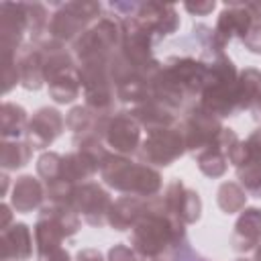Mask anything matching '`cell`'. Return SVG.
<instances>
[{
  "mask_svg": "<svg viewBox=\"0 0 261 261\" xmlns=\"http://www.w3.org/2000/svg\"><path fill=\"white\" fill-rule=\"evenodd\" d=\"M0 214H2V222H0V230H4V228H8V222H10V218H12V212H10V206L4 202V204H0Z\"/></svg>",
  "mask_w": 261,
  "mask_h": 261,
  "instance_id": "cell-34",
  "label": "cell"
},
{
  "mask_svg": "<svg viewBox=\"0 0 261 261\" xmlns=\"http://www.w3.org/2000/svg\"><path fill=\"white\" fill-rule=\"evenodd\" d=\"M259 92H261V71L255 67L243 69L239 73V108L241 110L251 108Z\"/></svg>",
  "mask_w": 261,
  "mask_h": 261,
  "instance_id": "cell-25",
  "label": "cell"
},
{
  "mask_svg": "<svg viewBox=\"0 0 261 261\" xmlns=\"http://www.w3.org/2000/svg\"><path fill=\"white\" fill-rule=\"evenodd\" d=\"M249 110H251V114H253L255 120H261V92H259V96L255 98V102H253V106Z\"/></svg>",
  "mask_w": 261,
  "mask_h": 261,
  "instance_id": "cell-35",
  "label": "cell"
},
{
  "mask_svg": "<svg viewBox=\"0 0 261 261\" xmlns=\"http://www.w3.org/2000/svg\"><path fill=\"white\" fill-rule=\"evenodd\" d=\"M39 216L51 220L65 237L75 234V232L80 230V226H82L80 214H77L71 206H67V204H53V202H51L49 206H43V208H41Z\"/></svg>",
  "mask_w": 261,
  "mask_h": 261,
  "instance_id": "cell-23",
  "label": "cell"
},
{
  "mask_svg": "<svg viewBox=\"0 0 261 261\" xmlns=\"http://www.w3.org/2000/svg\"><path fill=\"white\" fill-rule=\"evenodd\" d=\"M75 261H104L102 253L98 249H82L75 257Z\"/></svg>",
  "mask_w": 261,
  "mask_h": 261,
  "instance_id": "cell-33",
  "label": "cell"
},
{
  "mask_svg": "<svg viewBox=\"0 0 261 261\" xmlns=\"http://www.w3.org/2000/svg\"><path fill=\"white\" fill-rule=\"evenodd\" d=\"M208 63L196 57H169L153 77V96L179 110L188 100L200 98Z\"/></svg>",
  "mask_w": 261,
  "mask_h": 261,
  "instance_id": "cell-2",
  "label": "cell"
},
{
  "mask_svg": "<svg viewBox=\"0 0 261 261\" xmlns=\"http://www.w3.org/2000/svg\"><path fill=\"white\" fill-rule=\"evenodd\" d=\"M130 114L147 130L175 126V122H177V110L171 108V106H167L165 102H161L157 98H149L147 102H143L139 106H133L130 108Z\"/></svg>",
  "mask_w": 261,
  "mask_h": 261,
  "instance_id": "cell-18",
  "label": "cell"
},
{
  "mask_svg": "<svg viewBox=\"0 0 261 261\" xmlns=\"http://www.w3.org/2000/svg\"><path fill=\"white\" fill-rule=\"evenodd\" d=\"M102 6L98 2H67L59 4V10L51 14L47 33L41 39H51L55 43H75L92 20H98ZM39 41V39H37ZM35 43V41H33Z\"/></svg>",
  "mask_w": 261,
  "mask_h": 261,
  "instance_id": "cell-5",
  "label": "cell"
},
{
  "mask_svg": "<svg viewBox=\"0 0 261 261\" xmlns=\"http://www.w3.org/2000/svg\"><path fill=\"white\" fill-rule=\"evenodd\" d=\"M253 261H261V243H259L257 249H255V257H253Z\"/></svg>",
  "mask_w": 261,
  "mask_h": 261,
  "instance_id": "cell-37",
  "label": "cell"
},
{
  "mask_svg": "<svg viewBox=\"0 0 261 261\" xmlns=\"http://www.w3.org/2000/svg\"><path fill=\"white\" fill-rule=\"evenodd\" d=\"M122 43V29L118 18H98L92 27H88L82 37L73 43V55L82 63L88 61H108L110 55Z\"/></svg>",
  "mask_w": 261,
  "mask_h": 261,
  "instance_id": "cell-6",
  "label": "cell"
},
{
  "mask_svg": "<svg viewBox=\"0 0 261 261\" xmlns=\"http://www.w3.org/2000/svg\"><path fill=\"white\" fill-rule=\"evenodd\" d=\"M33 147L27 141L18 139H2L0 143V165L4 171L20 169L31 161Z\"/></svg>",
  "mask_w": 261,
  "mask_h": 261,
  "instance_id": "cell-22",
  "label": "cell"
},
{
  "mask_svg": "<svg viewBox=\"0 0 261 261\" xmlns=\"http://www.w3.org/2000/svg\"><path fill=\"white\" fill-rule=\"evenodd\" d=\"M200 106L210 114L224 118L241 112L239 108V71L230 57L216 55L208 63L204 88L200 94Z\"/></svg>",
  "mask_w": 261,
  "mask_h": 261,
  "instance_id": "cell-3",
  "label": "cell"
},
{
  "mask_svg": "<svg viewBox=\"0 0 261 261\" xmlns=\"http://www.w3.org/2000/svg\"><path fill=\"white\" fill-rule=\"evenodd\" d=\"M216 202H218V206H220V210L224 214H234V212H241L245 208L247 192L237 181H224L218 188Z\"/></svg>",
  "mask_w": 261,
  "mask_h": 261,
  "instance_id": "cell-26",
  "label": "cell"
},
{
  "mask_svg": "<svg viewBox=\"0 0 261 261\" xmlns=\"http://www.w3.org/2000/svg\"><path fill=\"white\" fill-rule=\"evenodd\" d=\"M80 75L77 69L61 73L57 77H53L51 82H47L49 88V96L57 102V104H69L80 96Z\"/></svg>",
  "mask_w": 261,
  "mask_h": 261,
  "instance_id": "cell-24",
  "label": "cell"
},
{
  "mask_svg": "<svg viewBox=\"0 0 261 261\" xmlns=\"http://www.w3.org/2000/svg\"><path fill=\"white\" fill-rule=\"evenodd\" d=\"M234 261H249V259H243V257H239V259H234Z\"/></svg>",
  "mask_w": 261,
  "mask_h": 261,
  "instance_id": "cell-38",
  "label": "cell"
},
{
  "mask_svg": "<svg viewBox=\"0 0 261 261\" xmlns=\"http://www.w3.org/2000/svg\"><path fill=\"white\" fill-rule=\"evenodd\" d=\"M257 6H259V12H261V2H257Z\"/></svg>",
  "mask_w": 261,
  "mask_h": 261,
  "instance_id": "cell-39",
  "label": "cell"
},
{
  "mask_svg": "<svg viewBox=\"0 0 261 261\" xmlns=\"http://www.w3.org/2000/svg\"><path fill=\"white\" fill-rule=\"evenodd\" d=\"M102 141L110 153H116L122 157L133 155L141 147V124L135 120L130 110L114 112L106 122Z\"/></svg>",
  "mask_w": 261,
  "mask_h": 261,
  "instance_id": "cell-10",
  "label": "cell"
},
{
  "mask_svg": "<svg viewBox=\"0 0 261 261\" xmlns=\"http://www.w3.org/2000/svg\"><path fill=\"white\" fill-rule=\"evenodd\" d=\"M153 261H161V259H153Z\"/></svg>",
  "mask_w": 261,
  "mask_h": 261,
  "instance_id": "cell-40",
  "label": "cell"
},
{
  "mask_svg": "<svg viewBox=\"0 0 261 261\" xmlns=\"http://www.w3.org/2000/svg\"><path fill=\"white\" fill-rule=\"evenodd\" d=\"M6 192H8V175L4 173L2 175V196H6Z\"/></svg>",
  "mask_w": 261,
  "mask_h": 261,
  "instance_id": "cell-36",
  "label": "cell"
},
{
  "mask_svg": "<svg viewBox=\"0 0 261 261\" xmlns=\"http://www.w3.org/2000/svg\"><path fill=\"white\" fill-rule=\"evenodd\" d=\"M100 175L104 184L114 188L116 192L139 198H153L163 186L161 173L157 169L147 163L130 161L116 153H108L104 157L100 165Z\"/></svg>",
  "mask_w": 261,
  "mask_h": 261,
  "instance_id": "cell-4",
  "label": "cell"
},
{
  "mask_svg": "<svg viewBox=\"0 0 261 261\" xmlns=\"http://www.w3.org/2000/svg\"><path fill=\"white\" fill-rule=\"evenodd\" d=\"M237 177L247 194L261 198V159H247L237 167Z\"/></svg>",
  "mask_w": 261,
  "mask_h": 261,
  "instance_id": "cell-27",
  "label": "cell"
},
{
  "mask_svg": "<svg viewBox=\"0 0 261 261\" xmlns=\"http://www.w3.org/2000/svg\"><path fill=\"white\" fill-rule=\"evenodd\" d=\"M43 198H45V188L37 177H33V175L16 177V181L12 186V196H10V204L16 212H20V214L35 212L37 208H41Z\"/></svg>",
  "mask_w": 261,
  "mask_h": 261,
  "instance_id": "cell-19",
  "label": "cell"
},
{
  "mask_svg": "<svg viewBox=\"0 0 261 261\" xmlns=\"http://www.w3.org/2000/svg\"><path fill=\"white\" fill-rule=\"evenodd\" d=\"M69 206L90 224V226H104L108 224V212L112 206L110 194L94 181L77 184L71 196Z\"/></svg>",
  "mask_w": 261,
  "mask_h": 261,
  "instance_id": "cell-9",
  "label": "cell"
},
{
  "mask_svg": "<svg viewBox=\"0 0 261 261\" xmlns=\"http://www.w3.org/2000/svg\"><path fill=\"white\" fill-rule=\"evenodd\" d=\"M186 241V224L165 208L161 196L147 198L145 212L130 228V247L145 259H159Z\"/></svg>",
  "mask_w": 261,
  "mask_h": 261,
  "instance_id": "cell-1",
  "label": "cell"
},
{
  "mask_svg": "<svg viewBox=\"0 0 261 261\" xmlns=\"http://www.w3.org/2000/svg\"><path fill=\"white\" fill-rule=\"evenodd\" d=\"M108 261H145V257L137 253L133 247L118 243L108 251Z\"/></svg>",
  "mask_w": 261,
  "mask_h": 261,
  "instance_id": "cell-29",
  "label": "cell"
},
{
  "mask_svg": "<svg viewBox=\"0 0 261 261\" xmlns=\"http://www.w3.org/2000/svg\"><path fill=\"white\" fill-rule=\"evenodd\" d=\"M186 153V139L179 126H165L147 130V137L141 141L137 155L147 165L167 167Z\"/></svg>",
  "mask_w": 261,
  "mask_h": 261,
  "instance_id": "cell-7",
  "label": "cell"
},
{
  "mask_svg": "<svg viewBox=\"0 0 261 261\" xmlns=\"http://www.w3.org/2000/svg\"><path fill=\"white\" fill-rule=\"evenodd\" d=\"M29 31V16L24 2H2L0 4V45L2 51L16 53L22 45V35Z\"/></svg>",
  "mask_w": 261,
  "mask_h": 261,
  "instance_id": "cell-12",
  "label": "cell"
},
{
  "mask_svg": "<svg viewBox=\"0 0 261 261\" xmlns=\"http://www.w3.org/2000/svg\"><path fill=\"white\" fill-rule=\"evenodd\" d=\"M16 67H18V77L20 86L24 90H39L45 84V73H43V51L35 47L33 43L22 45L16 51Z\"/></svg>",
  "mask_w": 261,
  "mask_h": 261,
  "instance_id": "cell-17",
  "label": "cell"
},
{
  "mask_svg": "<svg viewBox=\"0 0 261 261\" xmlns=\"http://www.w3.org/2000/svg\"><path fill=\"white\" fill-rule=\"evenodd\" d=\"M59 169H61V155L55 151H47L37 159V173L43 179V186L55 181L59 177Z\"/></svg>",
  "mask_w": 261,
  "mask_h": 261,
  "instance_id": "cell-28",
  "label": "cell"
},
{
  "mask_svg": "<svg viewBox=\"0 0 261 261\" xmlns=\"http://www.w3.org/2000/svg\"><path fill=\"white\" fill-rule=\"evenodd\" d=\"M216 8V2L214 0H208V2H196V4H186V10H190L192 14H198V16H206L208 12H212Z\"/></svg>",
  "mask_w": 261,
  "mask_h": 261,
  "instance_id": "cell-32",
  "label": "cell"
},
{
  "mask_svg": "<svg viewBox=\"0 0 261 261\" xmlns=\"http://www.w3.org/2000/svg\"><path fill=\"white\" fill-rule=\"evenodd\" d=\"M165 208L184 224H194L202 216V200L196 190H190L181 179H171L161 196Z\"/></svg>",
  "mask_w": 261,
  "mask_h": 261,
  "instance_id": "cell-11",
  "label": "cell"
},
{
  "mask_svg": "<svg viewBox=\"0 0 261 261\" xmlns=\"http://www.w3.org/2000/svg\"><path fill=\"white\" fill-rule=\"evenodd\" d=\"M237 141H239V137L232 128H222L220 135L216 137V141L194 157L200 171L208 177L224 175L228 169V151Z\"/></svg>",
  "mask_w": 261,
  "mask_h": 261,
  "instance_id": "cell-14",
  "label": "cell"
},
{
  "mask_svg": "<svg viewBox=\"0 0 261 261\" xmlns=\"http://www.w3.org/2000/svg\"><path fill=\"white\" fill-rule=\"evenodd\" d=\"M33 255V234L24 222H14L0 234L2 261H27Z\"/></svg>",
  "mask_w": 261,
  "mask_h": 261,
  "instance_id": "cell-15",
  "label": "cell"
},
{
  "mask_svg": "<svg viewBox=\"0 0 261 261\" xmlns=\"http://www.w3.org/2000/svg\"><path fill=\"white\" fill-rule=\"evenodd\" d=\"M29 116L20 104L2 102L0 106V135L2 139H18L27 133Z\"/></svg>",
  "mask_w": 261,
  "mask_h": 261,
  "instance_id": "cell-21",
  "label": "cell"
},
{
  "mask_svg": "<svg viewBox=\"0 0 261 261\" xmlns=\"http://www.w3.org/2000/svg\"><path fill=\"white\" fill-rule=\"evenodd\" d=\"M179 128L186 139V151L196 157L200 151H204L208 145H212L216 141V137L220 135V130L224 126L218 116L210 114L200 104H196V106L188 108Z\"/></svg>",
  "mask_w": 261,
  "mask_h": 261,
  "instance_id": "cell-8",
  "label": "cell"
},
{
  "mask_svg": "<svg viewBox=\"0 0 261 261\" xmlns=\"http://www.w3.org/2000/svg\"><path fill=\"white\" fill-rule=\"evenodd\" d=\"M63 126H65V120H63L61 112L57 108L43 106L29 120V126H27V133H24L27 143L33 149H45L61 135Z\"/></svg>",
  "mask_w": 261,
  "mask_h": 261,
  "instance_id": "cell-13",
  "label": "cell"
},
{
  "mask_svg": "<svg viewBox=\"0 0 261 261\" xmlns=\"http://www.w3.org/2000/svg\"><path fill=\"white\" fill-rule=\"evenodd\" d=\"M257 8H259V6H257ZM243 45H245L251 53H261V12H259V16L255 18L253 27L249 29L247 37L243 39Z\"/></svg>",
  "mask_w": 261,
  "mask_h": 261,
  "instance_id": "cell-30",
  "label": "cell"
},
{
  "mask_svg": "<svg viewBox=\"0 0 261 261\" xmlns=\"http://www.w3.org/2000/svg\"><path fill=\"white\" fill-rule=\"evenodd\" d=\"M37 259L39 261H71L69 259V253L61 245L49 247V249H39L37 251Z\"/></svg>",
  "mask_w": 261,
  "mask_h": 261,
  "instance_id": "cell-31",
  "label": "cell"
},
{
  "mask_svg": "<svg viewBox=\"0 0 261 261\" xmlns=\"http://www.w3.org/2000/svg\"><path fill=\"white\" fill-rule=\"evenodd\" d=\"M145 206H147V198L122 196L116 202H112L108 212V224L114 230H128L141 218V214L145 212Z\"/></svg>",
  "mask_w": 261,
  "mask_h": 261,
  "instance_id": "cell-20",
  "label": "cell"
},
{
  "mask_svg": "<svg viewBox=\"0 0 261 261\" xmlns=\"http://www.w3.org/2000/svg\"><path fill=\"white\" fill-rule=\"evenodd\" d=\"M261 243V210L255 206H245L241 210L239 220L234 222V230L230 237V245L239 253H247Z\"/></svg>",
  "mask_w": 261,
  "mask_h": 261,
  "instance_id": "cell-16",
  "label": "cell"
}]
</instances>
